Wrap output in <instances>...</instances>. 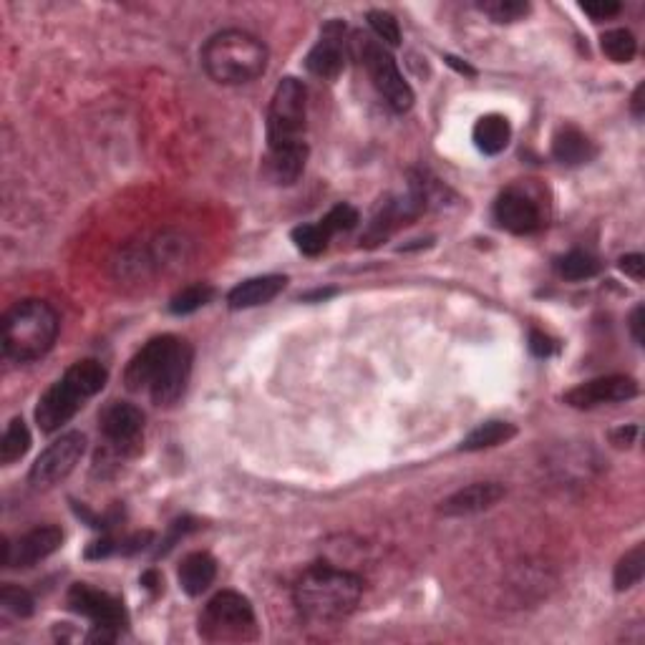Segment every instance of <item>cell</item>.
Here are the masks:
<instances>
[{
  "mask_svg": "<svg viewBox=\"0 0 645 645\" xmlns=\"http://www.w3.org/2000/svg\"><path fill=\"white\" fill-rule=\"evenodd\" d=\"M212 295H215V290L210 288V285H189V288L179 290L177 295L172 298V303H169V310H172L174 315H189L195 313V310L205 308L207 303L212 300Z\"/></svg>",
  "mask_w": 645,
  "mask_h": 645,
  "instance_id": "cell-29",
  "label": "cell"
},
{
  "mask_svg": "<svg viewBox=\"0 0 645 645\" xmlns=\"http://www.w3.org/2000/svg\"><path fill=\"white\" fill-rule=\"evenodd\" d=\"M305 119H308V91L303 81L288 79L275 86L268 109V152L308 147L305 144Z\"/></svg>",
  "mask_w": 645,
  "mask_h": 645,
  "instance_id": "cell-5",
  "label": "cell"
},
{
  "mask_svg": "<svg viewBox=\"0 0 645 645\" xmlns=\"http://www.w3.org/2000/svg\"><path fill=\"white\" fill-rule=\"evenodd\" d=\"M200 635L207 643H247L257 638V618L252 603L240 593L222 590L200 615Z\"/></svg>",
  "mask_w": 645,
  "mask_h": 645,
  "instance_id": "cell-6",
  "label": "cell"
},
{
  "mask_svg": "<svg viewBox=\"0 0 645 645\" xmlns=\"http://www.w3.org/2000/svg\"><path fill=\"white\" fill-rule=\"evenodd\" d=\"M557 273L565 280H572V283H577V280H590L600 273V263L598 257H593L590 252L572 250L557 260Z\"/></svg>",
  "mask_w": 645,
  "mask_h": 645,
  "instance_id": "cell-26",
  "label": "cell"
},
{
  "mask_svg": "<svg viewBox=\"0 0 645 645\" xmlns=\"http://www.w3.org/2000/svg\"><path fill=\"white\" fill-rule=\"evenodd\" d=\"M358 56H361L363 66H366L368 76L373 79V86L378 89V94L383 96V101L391 106L394 111L404 114L414 106V91L406 84L401 76L399 66H396L394 56L378 41H371L368 36L356 38Z\"/></svg>",
  "mask_w": 645,
  "mask_h": 645,
  "instance_id": "cell-7",
  "label": "cell"
},
{
  "mask_svg": "<svg viewBox=\"0 0 645 645\" xmlns=\"http://www.w3.org/2000/svg\"><path fill=\"white\" fill-rule=\"evenodd\" d=\"M328 240H331V235H328L326 227L320 225V222L318 225H300L293 230V242L303 255H320L328 247Z\"/></svg>",
  "mask_w": 645,
  "mask_h": 645,
  "instance_id": "cell-30",
  "label": "cell"
},
{
  "mask_svg": "<svg viewBox=\"0 0 645 645\" xmlns=\"http://www.w3.org/2000/svg\"><path fill=\"white\" fill-rule=\"evenodd\" d=\"M217 577V562L215 557L207 552H192L182 560L179 565V585L187 595L197 598L205 590H210V585L215 583Z\"/></svg>",
  "mask_w": 645,
  "mask_h": 645,
  "instance_id": "cell-20",
  "label": "cell"
},
{
  "mask_svg": "<svg viewBox=\"0 0 645 645\" xmlns=\"http://www.w3.org/2000/svg\"><path fill=\"white\" fill-rule=\"evenodd\" d=\"M305 159H308V147L298 149H285V152H268L265 167H268V177L275 184L290 187L300 179L305 169Z\"/></svg>",
  "mask_w": 645,
  "mask_h": 645,
  "instance_id": "cell-22",
  "label": "cell"
},
{
  "mask_svg": "<svg viewBox=\"0 0 645 645\" xmlns=\"http://www.w3.org/2000/svg\"><path fill=\"white\" fill-rule=\"evenodd\" d=\"M285 285H288L285 275H260V278H250L230 290L227 303H230L232 310L257 308V305H265L278 298L285 290Z\"/></svg>",
  "mask_w": 645,
  "mask_h": 645,
  "instance_id": "cell-18",
  "label": "cell"
},
{
  "mask_svg": "<svg viewBox=\"0 0 645 645\" xmlns=\"http://www.w3.org/2000/svg\"><path fill=\"white\" fill-rule=\"evenodd\" d=\"M109 381V371L101 366L99 361H86L74 363L69 371L63 373L51 389L41 396L36 406V424L41 426V431L53 434L61 429L63 424H69L79 409L84 406V401L94 399Z\"/></svg>",
  "mask_w": 645,
  "mask_h": 645,
  "instance_id": "cell-4",
  "label": "cell"
},
{
  "mask_svg": "<svg viewBox=\"0 0 645 645\" xmlns=\"http://www.w3.org/2000/svg\"><path fill=\"white\" fill-rule=\"evenodd\" d=\"M635 434H638V429H635V426H628V429H618L613 434V441H615V446H630L633 444V439H635Z\"/></svg>",
  "mask_w": 645,
  "mask_h": 645,
  "instance_id": "cell-39",
  "label": "cell"
},
{
  "mask_svg": "<svg viewBox=\"0 0 645 645\" xmlns=\"http://www.w3.org/2000/svg\"><path fill=\"white\" fill-rule=\"evenodd\" d=\"M638 396V381L630 376H603L580 383L565 394V404L572 409H595L605 404H623Z\"/></svg>",
  "mask_w": 645,
  "mask_h": 645,
  "instance_id": "cell-12",
  "label": "cell"
},
{
  "mask_svg": "<svg viewBox=\"0 0 645 645\" xmlns=\"http://www.w3.org/2000/svg\"><path fill=\"white\" fill-rule=\"evenodd\" d=\"M192 361H195V351L187 341L179 338L174 351L169 353V358L164 361V366L159 368L157 378L149 386V394L157 406H174L187 391L189 373H192Z\"/></svg>",
  "mask_w": 645,
  "mask_h": 645,
  "instance_id": "cell-11",
  "label": "cell"
},
{
  "mask_svg": "<svg viewBox=\"0 0 645 645\" xmlns=\"http://www.w3.org/2000/svg\"><path fill=\"white\" fill-rule=\"evenodd\" d=\"M530 351L535 353L537 358H547L555 353V341H552L550 336H545V333L532 331L530 333Z\"/></svg>",
  "mask_w": 645,
  "mask_h": 645,
  "instance_id": "cell-36",
  "label": "cell"
},
{
  "mask_svg": "<svg viewBox=\"0 0 645 645\" xmlns=\"http://www.w3.org/2000/svg\"><path fill=\"white\" fill-rule=\"evenodd\" d=\"M61 320L46 300L28 298L13 305L3 318V356L16 363H31L46 356L58 338Z\"/></svg>",
  "mask_w": 645,
  "mask_h": 645,
  "instance_id": "cell-3",
  "label": "cell"
},
{
  "mask_svg": "<svg viewBox=\"0 0 645 645\" xmlns=\"http://www.w3.org/2000/svg\"><path fill=\"white\" fill-rule=\"evenodd\" d=\"M630 333H633L635 343L638 346H643L645 336H643V305H638V308L633 310V315H630Z\"/></svg>",
  "mask_w": 645,
  "mask_h": 645,
  "instance_id": "cell-38",
  "label": "cell"
},
{
  "mask_svg": "<svg viewBox=\"0 0 645 645\" xmlns=\"http://www.w3.org/2000/svg\"><path fill=\"white\" fill-rule=\"evenodd\" d=\"M583 11L588 13L593 21H605V18H613L620 13V3H583Z\"/></svg>",
  "mask_w": 645,
  "mask_h": 645,
  "instance_id": "cell-35",
  "label": "cell"
},
{
  "mask_svg": "<svg viewBox=\"0 0 645 645\" xmlns=\"http://www.w3.org/2000/svg\"><path fill=\"white\" fill-rule=\"evenodd\" d=\"M99 426L114 454H121V457L137 454L144 431L142 409H137L134 404H124V401H114L101 411Z\"/></svg>",
  "mask_w": 645,
  "mask_h": 645,
  "instance_id": "cell-10",
  "label": "cell"
},
{
  "mask_svg": "<svg viewBox=\"0 0 645 645\" xmlns=\"http://www.w3.org/2000/svg\"><path fill=\"white\" fill-rule=\"evenodd\" d=\"M63 545V530L56 525L36 527L18 537L16 542H3V565L8 567H33L51 557Z\"/></svg>",
  "mask_w": 645,
  "mask_h": 645,
  "instance_id": "cell-13",
  "label": "cell"
},
{
  "mask_svg": "<svg viewBox=\"0 0 645 645\" xmlns=\"http://www.w3.org/2000/svg\"><path fill=\"white\" fill-rule=\"evenodd\" d=\"M643 575H645V545L640 542V545H635L633 550L625 552V555L618 560V565H615V575H613L615 590L623 593V590L635 588V585L643 580Z\"/></svg>",
  "mask_w": 645,
  "mask_h": 645,
  "instance_id": "cell-25",
  "label": "cell"
},
{
  "mask_svg": "<svg viewBox=\"0 0 645 645\" xmlns=\"http://www.w3.org/2000/svg\"><path fill=\"white\" fill-rule=\"evenodd\" d=\"M446 63H449L451 69H457L459 74H467V76L477 74V71H474L472 66H469V63H462V61H459V58H454V56H446Z\"/></svg>",
  "mask_w": 645,
  "mask_h": 645,
  "instance_id": "cell-40",
  "label": "cell"
},
{
  "mask_svg": "<svg viewBox=\"0 0 645 645\" xmlns=\"http://www.w3.org/2000/svg\"><path fill=\"white\" fill-rule=\"evenodd\" d=\"M509 139H512V126L502 114L482 116L474 126V144H477L479 152L489 154V157L504 152Z\"/></svg>",
  "mask_w": 645,
  "mask_h": 645,
  "instance_id": "cell-21",
  "label": "cell"
},
{
  "mask_svg": "<svg viewBox=\"0 0 645 645\" xmlns=\"http://www.w3.org/2000/svg\"><path fill=\"white\" fill-rule=\"evenodd\" d=\"M504 494H507V487L499 482L469 484V487L446 497L439 504V514H444V517H472V514L492 509L494 504L502 502Z\"/></svg>",
  "mask_w": 645,
  "mask_h": 645,
  "instance_id": "cell-17",
  "label": "cell"
},
{
  "mask_svg": "<svg viewBox=\"0 0 645 645\" xmlns=\"http://www.w3.org/2000/svg\"><path fill=\"white\" fill-rule=\"evenodd\" d=\"M0 608L11 613L13 618H28V615H33V598L28 590L16 588V585H3V590H0Z\"/></svg>",
  "mask_w": 645,
  "mask_h": 645,
  "instance_id": "cell-31",
  "label": "cell"
},
{
  "mask_svg": "<svg viewBox=\"0 0 645 645\" xmlns=\"http://www.w3.org/2000/svg\"><path fill=\"white\" fill-rule=\"evenodd\" d=\"M116 547H119V542L111 540V537H104V540L99 542H91V547L86 550V557H89V560H101V557L116 555Z\"/></svg>",
  "mask_w": 645,
  "mask_h": 645,
  "instance_id": "cell-37",
  "label": "cell"
},
{
  "mask_svg": "<svg viewBox=\"0 0 645 645\" xmlns=\"http://www.w3.org/2000/svg\"><path fill=\"white\" fill-rule=\"evenodd\" d=\"M28 449H31V431H28L26 421L13 419L3 431V441H0V464L11 467L13 462L26 457Z\"/></svg>",
  "mask_w": 645,
  "mask_h": 645,
  "instance_id": "cell-24",
  "label": "cell"
},
{
  "mask_svg": "<svg viewBox=\"0 0 645 645\" xmlns=\"http://www.w3.org/2000/svg\"><path fill=\"white\" fill-rule=\"evenodd\" d=\"M517 429L509 421H487V424L477 426L467 439L462 441L459 449L462 451H482V449H492V446L507 444L509 439H514Z\"/></svg>",
  "mask_w": 645,
  "mask_h": 645,
  "instance_id": "cell-23",
  "label": "cell"
},
{
  "mask_svg": "<svg viewBox=\"0 0 645 645\" xmlns=\"http://www.w3.org/2000/svg\"><path fill=\"white\" fill-rule=\"evenodd\" d=\"M368 26L373 28V33H376V36L381 38L383 43H389V46H399V43H401L399 21H396V18L391 16V13L371 11V13H368Z\"/></svg>",
  "mask_w": 645,
  "mask_h": 645,
  "instance_id": "cell-32",
  "label": "cell"
},
{
  "mask_svg": "<svg viewBox=\"0 0 645 645\" xmlns=\"http://www.w3.org/2000/svg\"><path fill=\"white\" fill-rule=\"evenodd\" d=\"M494 217L512 235H530V232L540 230L542 225L537 202H532V197H527L520 189H507L499 195L497 205H494Z\"/></svg>",
  "mask_w": 645,
  "mask_h": 645,
  "instance_id": "cell-16",
  "label": "cell"
},
{
  "mask_svg": "<svg viewBox=\"0 0 645 645\" xmlns=\"http://www.w3.org/2000/svg\"><path fill=\"white\" fill-rule=\"evenodd\" d=\"M86 449V436L79 431H69L61 439L53 441L51 446L41 451V457L31 467V484L33 487H53L61 479L69 477L81 462Z\"/></svg>",
  "mask_w": 645,
  "mask_h": 645,
  "instance_id": "cell-9",
  "label": "cell"
},
{
  "mask_svg": "<svg viewBox=\"0 0 645 645\" xmlns=\"http://www.w3.org/2000/svg\"><path fill=\"white\" fill-rule=\"evenodd\" d=\"M477 8L497 23H514L530 13V3L525 0H482Z\"/></svg>",
  "mask_w": 645,
  "mask_h": 645,
  "instance_id": "cell-28",
  "label": "cell"
},
{
  "mask_svg": "<svg viewBox=\"0 0 645 645\" xmlns=\"http://www.w3.org/2000/svg\"><path fill=\"white\" fill-rule=\"evenodd\" d=\"M202 66L215 84L242 86L252 84L268 69V48L252 33L227 28L215 33L202 46Z\"/></svg>",
  "mask_w": 645,
  "mask_h": 645,
  "instance_id": "cell-2",
  "label": "cell"
},
{
  "mask_svg": "<svg viewBox=\"0 0 645 645\" xmlns=\"http://www.w3.org/2000/svg\"><path fill=\"white\" fill-rule=\"evenodd\" d=\"M320 225L326 227L328 235H336V232H348L353 230V227L358 225V212L356 207L351 205H336L331 212H328L323 220H320Z\"/></svg>",
  "mask_w": 645,
  "mask_h": 645,
  "instance_id": "cell-33",
  "label": "cell"
},
{
  "mask_svg": "<svg viewBox=\"0 0 645 645\" xmlns=\"http://www.w3.org/2000/svg\"><path fill=\"white\" fill-rule=\"evenodd\" d=\"M552 157L567 167H580L598 157V147L575 126H565L552 139Z\"/></svg>",
  "mask_w": 645,
  "mask_h": 645,
  "instance_id": "cell-19",
  "label": "cell"
},
{
  "mask_svg": "<svg viewBox=\"0 0 645 645\" xmlns=\"http://www.w3.org/2000/svg\"><path fill=\"white\" fill-rule=\"evenodd\" d=\"M600 48H603V53L613 63H630L635 58V53H638V41L625 28H615V31L603 33Z\"/></svg>",
  "mask_w": 645,
  "mask_h": 645,
  "instance_id": "cell-27",
  "label": "cell"
},
{
  "mask_svg": "<svg viewBox=\"0 0 645 645\" xmlns=\"http://www.w3.org/2000/svg\"><path fill=\"white\" fill-rule=\"evenodd\" d=\"M643 91H645V86L640 84L638 89H635V94H633V114H635V119H640V116H643Z\"/></svg>",
  "mask_w": 645,
  "mask_h": 645,
  "instance_id": "cell-41",
  "label": "cell"
},
{
  "mask_svg": "<svg viewBox=\"0 0 645 645\" xmlns=\"http://www.w3.org/2000/svg\"><path fill=\"white\" fill-rule=\"evenodd\" d=\"M69 608L94 623V630L89 635L94 643H111L126 625V610L121 600L86 583H76L69 590Z\"/></svg>",
  "mask_w": 645,
  "mask_h": 645,
  "instance_id": "cell-8",
  "label": "cell"
},
{
  "mask_svg": "<svg viewBox=\"0 0 645 645\" xmlns=\"http://www.w3.org/2000/svg\"><path fill=\"white\" fill-rule=\"evenodd\" d=\"M343 66H346V26L333 21L323 28V36L305 58V69L315 79L333 81L341 76Z\"/></svg>",
  "mask_w": 645,
  "mask_h": 645,
  "instance_id": "cell-14",
  "label": "cell"
},
{
  "mask_svg": "<svg viewBox=\"0 0 645 645\" xmlns=\"http://www.w3.org/2000/svg\"><path fill=\"white\" fill-rule=\"evenodd\" d=\"M361 595L363 580L356 572L326 565V562L308 567L298 577V583L293 588V600L298 613L308 623L318 625L346 620L358 608Z\"/></svg>",
  "mask_w": 645,
  "mask_h": 645,
  "instance_id": "cell-1",
  "label": "cell"
},
{
  "mask_svg": "<svg viewBox=\"0 0 645 645\" xmlns=\"http://www.w3.org/2000/svg\"><path fill=\"white\" fill-rule=\"evenodd\" d=\"M179 338L177 336H159L152 338L137 356L129 361L124 371V383L129 391H149L152 381L157 378L159 368L164 366V361L169 358V353L174 351Z\"/></svg>",
  "mask_w": 645,
  "mask_h": 645,
  "instance_id": "cell-15",
  "label": "cell"
},
{
  "mask_svg": "<svg viewBox=\"0 0 645 645\" xmlns=\"http://www.w3.org/2000/svg\"><path fill=\"white\" fill-rule=\"evenodd\" d=\"M620 270H623L628 278L633 280H643L645 278V257L638 255V252H633V255H625L620 257Z\"/></svg>",
  "mask_w": 645,
  "mask_h": 645,
  "instance_id": "cell-34",
  "label": "cell"
}]
</instances>
